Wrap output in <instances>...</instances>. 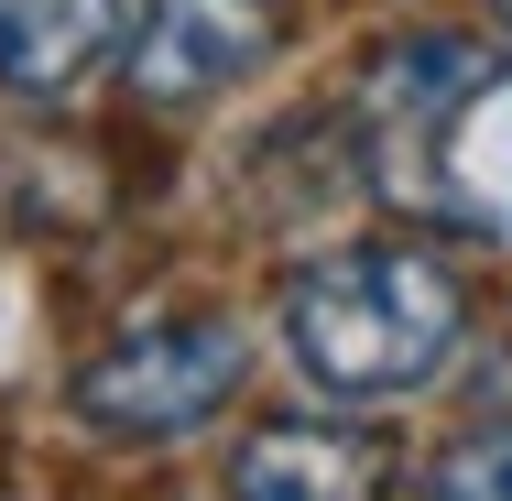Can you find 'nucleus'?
Listing matches in <instances>:
<instances>
[{
  "label": "nucleus",
  "mask_w": 512,
  "mask_h": 501,
  "mask_svg": "<svg viewBox=\"0 0 512 501\" xmlns=\"http://www.w3.org/2000/svg\"><path fill=\"white\" fill-rule=\"evenodd\" d=\"M273 55V0H153L131 33V88L153 109H197Z\"/></svg>",
  "instance_id": "obj_4"
},
{
  "label": "nucleus",
  "mask_w": 512,
  "mask_h": 501,
  "mask_svg": "<svg viewBox=\"0 0 512 501\" xmlns=\"http://www.w3.org/2000/svg\"><path fill=\"white\" fill-rule=\"evenodd\" d=\"M131 0H0V88L11 99H66L88 88L120 44Z\"/></svg>",
  "instance_id": "obj_5"
},
{
  "label": "nucleus",
  "mask_w": 512,
  "mask_h": 501,
  "mask_svg": "<svg viewBox=\"0 0 512 501\" xmlns=\"http://www.w3.org/2000/svg\"><path fill=\"white\" fill-rule=\"evenodd\" d=\"M502 11H512V0H502Z\"/></svg>",
  "instance_id": "obj_9"
},
{
  "label": "nucleus",
  "mask_w": 512,
  "mask_h": 501,
  "mask_svg": "<svg viewBox=\"0 0 512 501\" xmlns=\"http://www.w3.org/2000/svg\"><path fill=\"white\" fill-rule=\"evenodd\" d=\"M491 414L512 425V349H502V371H491Z\"/></svg>",
  "instance_id": "obj_8"
},
{
  "label": "nucleus",
  "mask_w": 512,
  "mask_h": 501,
  "mask_svg": "<svg viewBox=\"0 0 512 501\" xmlns=\"http://www.w3.org/2000/svg\"><path fill=\"white\" fill-rule=\"evenodd\" d=\"M458 273L425 262L404 240H360V251H327L284 284V349L316 393L338 403H393L425 393L458 349Z\"/></svg>",
  "instance_id": "obj_1"
},
{
  "label": "nucleus",
  "mask_w": 512,
  "mask_h": 501,
  "mask_svg": "<svg viewBox=\"0 0 512 501\" xmlns=\"http://www.w3.org/2000/svg\"><path fill=\"white\" fill-rule=\"evenodd\" d=\"M251 501H273V491H316V501H360V491H382L393 469H382V447L371 436H338V425H273L240 469H229Z\"/></svg>",
  "instance_id": "obj_6"
},
{
  "label": "nucleus",
  "mask_w": 512,
  "mask_h": 501,
  "mask_svg": "<svg viewBox=\"0 0 512 501\" xmlns=\"http://www.w3.org/2000/svg\"><path fill=\"white\" fill-rule=\"evenodd\" d=\"M240 371H251V349H240L229 316H164V327L109 338L77 371V414L99 436H120V447H164V436H197L240 393Z\"/></svg>",
  "instance_id": "obj_3"
},
{
  "label": "nucleus",
  "mask_w": 512,
  "mask_h": 501,
  "mask_svg": "<svg viewBox=\"0 0 512 501\" xmlns=\"http://www.w3.org/2000/svg\"><path fill=\"white\" fill-rule=\"evenodd\" d=\"M425 491H512V425L491 414L480 436H458V447L425 469Z\"/></svg>",
  "instance_id": "obj_7"
},
{
  "label": "nucleus",
  "mask_w": 512,
  "mask_h": 501,
  "mask_svg": "<svg viewBox=\"0 0 512 501\" xmlns=\"http://www.w3.org/2000/svg\"><path fill=\"white\" fill-rule=\"evenodd\" d=\"M502 88H512V55L480 44V33H414V44H393V55L360 77V120H371V175H382V197L458 207V186H447V131L480 99H502ZM458 218H469V207H458Z\"/></svg>",
  "instance_id": "obj_2"
}]
</instances>
